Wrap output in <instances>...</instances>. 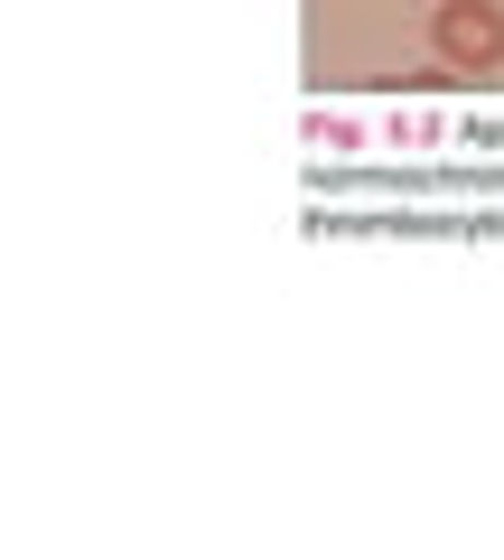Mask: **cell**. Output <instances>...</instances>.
Instances as JSON below:
<instances>
[{"instance_id": "6da1fadb", "label": "cell", "mask_w": 504, "mask_h": 560, "mask_svg": "<svg viewBox=\"0 0 504 560\" xmlns=\"http://www.w3.org/2000/svg\"><path fill=\"white\" fill-rule=\"evenodd\" d=\"M430 38H439L448 66H504V10L495 0H448L430 20Z\"/></svg>"}]
</instances>
